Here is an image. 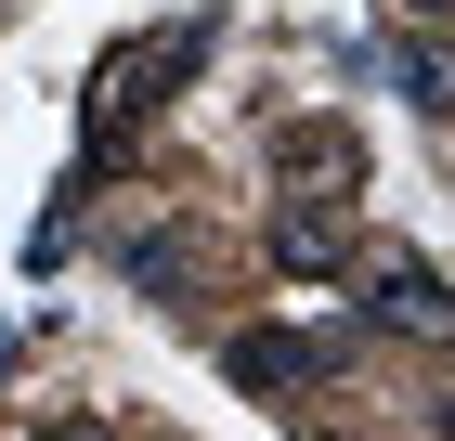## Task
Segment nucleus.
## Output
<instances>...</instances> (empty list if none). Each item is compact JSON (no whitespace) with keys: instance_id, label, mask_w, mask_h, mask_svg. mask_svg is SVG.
Instances as JSON below:
<instances>
[{"instance_id":"obj_7","label":"nucleus","mask_w":455,"mask_h":441,"mask_svg":"<svg viewBox=\"0 0 455 441\" xmlns=\"http://www.w3.org/2000/svg\"><path fill=\"white\" fill-rule=\"evenodd\" d=\"M39 441H105V429H92V415H52V429H39Z\"/></svg>"},{"instance_id":"obj_8","label":"nucleus","mask_w":455,"mask_h":441,"mask_svg":"<svg viewBox=\"0 0 455 441\" xmlns=\"http://www.w3.org/2000/svg\"><path fill=\"white\" fill-rule=\"evenodd\" d=\"M390 13H443V0H390Z\"/></svg>"},{"instance_id":"obj_6","label":"nucleus","mask_w":455,"mask_h":441,"mask_svg":"<svg viewBox=\"0 0 455 441\" xmlns=\"http://www.w3.org/2000/svg\"><path fill=\"white\" fill-rule=\"evenodd\" d=\"M131 286L143 299H182V234H131Z\"/></svg>"},{"instance_id":"obj_2","label":"nucleus","mask_w":455,"mask_h":441,"mask_svg":"<svg viewBox=\"0 0 455 441\" xmlns=\"http://www.w3.org/2000/svg\"><path fill=\"white\" fill-rule=\"evenodd\" d=\"M221 364H235V390H313V376L339 364V338H286V325H247Z\"/></svg>"},{"instance_id":"obj_3","label":"nucleus","mask_w":455,"mask_h":441,"mask_svg":"<svg viewBox=\"0 0 455 441\" xmlns=\"http://www.w3.org/2000/svg\"><path fill=\"white\" fill-rule=\"evenodd\" d=\"M274 260H286V272H339V260H351L339 195H286V208H274Z\"/></svg>"},{"instance_id":"obj_4","label":"nucleus","mask_w":455,"mask_h":441,"mask_svg":"<svg viewBox=\"0 0 455 441\" xmlns=\"http://www.w3.org/2000/svg\"><path fill=\"white\" fill-rule=\"evenodd\" d=\"M274 169H286V182H351V130H325V117H313V130H286Z\"/></svg>"},{"instance_id":"obj_1","label":"nucleus","mask_w":455,"mask_h":441,"mask_svg":"<svg viewBox=\"0 0 455 441\" xmlns=\"http://www.w3.org/2000/svg\"><path fill=\"white\" fill-rule=\"evenodd\" d=\"M364 325H390V338H429V350H455V286L417 260V247H364Z\"/></svg>"},{"instance_id":"obj_9","label":"nucleus","mask_w":455,"mask_h":441,"mask_svg":"<svg viewBox=\"0 0 455 441\" xmlns=\"http://www.w3.org/2000/svg\"><path fill=\"white\" fill-rule=\"evenodd\" d=\"M443 429H455V403H443Z\"/></svg>"},{"instance_id":"obj_5","label":"nucleus","mask_w":455,"mask_h":441,"mask_svg":"<svg viewBox=\"0 0 455 441\" xmlns=\"http://www.w3.org/2000/svg\"><path fill=\"white\" fill-rule=\"evenodd\" d=\"M390 78H403V104H429V117L455 104V66L429 52V39H403V52H390Z\"/></svg>"}]
</instances>
